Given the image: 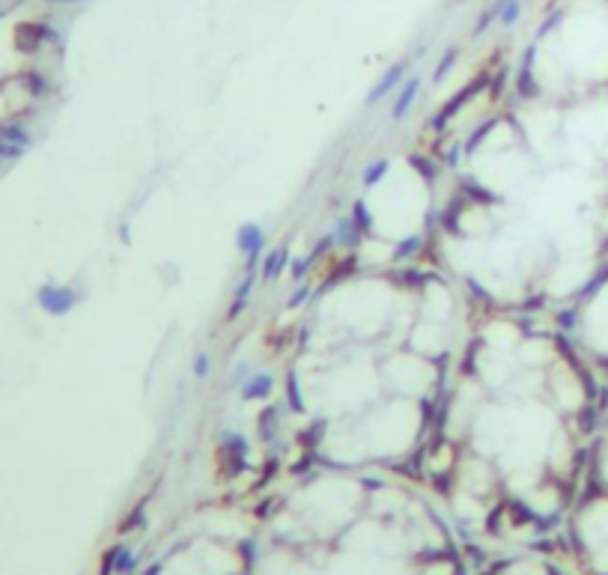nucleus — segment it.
<instances>
[{"mask_svg": "<svg viewBox=\"0 0 608 575\" xmlns=\"http://www.w3.org/2000/svg\"><path fill=\"white\" fill-rule=\"evenodd\" d=\"M561 18H564V12L561 9H555V12H549V18H543V24L537 27V39H543L546 33H552L557 24H561Z\"/></svg>", "mask_w": 608, "mask_h": 575, "instance_id": "f3484780", "label": "nucleus"}, {"mask_svg": "<svg viewBox=\"0 0 608 575\" xmlns=\"http://www.w3.org/2000/svg\"><path fill=\"white\" fill-rule=\"evenodd\" d=\"M275 421H277V412H275V409H268V412H263V418L257 421V423L263 426V432H266V435H272V430H275Z\"/></svg>", "mask_w": 608, "mask_h": 575, "instance_id": "4be33fe9", "label": "nucleus"}, {"mask_svg": "<svg viewBox=\"0 0 608 575\" xmlns=\"http://www.w3.org/2000/svg\"><path fill=\"white\" fill-rule=\"evenodd\" d=\"M358 224L352 221V218H340V221L334 224V233H331V242H337V245H346V247H352L355 242H358Z\"/></svg>", "mask_w": 608, "mask_h": 575, "instance_id": "1a4fd4ad", "label": "nucleus"}, {"mask_svg": "<svg viewBox=\"0 0 608 575\" xmlns=\"http://www.w3.org/2000/svg\"><path fill=\"white\" fill-rule=\"evenodd\" d=\"M453 63H456V48H447V51L442 54V60H438V66H435V72H433V84H442L444 75L453 69Z\"/></svg>", "mask_w": 608, "mask_h": 575, "instance_id": "ddd939ff", "label": "nucleus"}, {"mask_svg": "<svg viewBox=\"0 0 608 575\" xmlns=\"http://www.w3.org/2000/svg\"><path fill=\"white\" fill-rule=\"evenodd\" d=\"M406 69H408V63L406 60H400V63H394V66H388V72L379 78V84L373 87L370 93H367V105H376V102H382V98L391 93V90H397V87L403 84V78H406Z\"/></svg>", "mask_w": 608, "mask_h": 575, "instance_id": "7ed1b4c3", "label": "nucleus"}, {"mask_svg": "<svg viewBox=\"0 0 608 575\" xmlns=\"http://www.w3.org/2000/svg\"><path fill=\"white\" fill-rule=\"evenodd\" d=\"M489 132H492V123H483L480 128H477V132H474L471 137H468V141H465V146H462V150H465V155H474L477 150H480V143L486 141V137H489Z\"/></svg>", "mask_w": 608, "mask_h": 575, "instance_id": "4468645a", "label": "nucleus"}, {"mask_svg": "<svg viewBox=\"0 0 608 575\" xmlns=\"http://www.w3.org/2000/svg\"><path fill=\"white\" fill-rule=\"evenodd\" d=\"M307 299H311V286H298L295 290V295L290 299V307H302Z\"/></svg>", "mask_w": 608, "mask_h": 575, "instance_id": "b1692460", "label": "nucleus"}, {"mask_svg": "<svg viewBox=\"0 0 608 575\" xmlns=\"http://www.w3.org/2000/svg\"><path fill=\"white\" fill-rule=\"evenodd\" d=\"M495 15H498V24L501 27H513L516 21H519L522 15V3L519 0H495Z\"/></svg>", "mask_w": 608, "mask_h": 575, "instance_id": "6e6552de", "label": "nucleus"}, {"mask_svg": "<svg viewBox=\"0 0 608 575\" xmlns=\"http://www.w3.org/2000/svg\"><path fill=\"white\" fill-rule=\"evenodd\" d=\"M0 137L9 143H18V146H30V141H33L27 125H21V123H0Z\"/></svg>", "mask_w": 608, "mask_h": 575, "instance_id": "f8f14e48", "label": "nucleus"}, {"mask_svg": "<svg viewBox=\"0 0 608 575\" xmlns=\"http://www.w3.org/2000/svg\"><path fill=\"white\" fill-rule=\"evenodd\" d=\"M275 388V375L272 373H251V379L242 384V400L254 402V400H266Z\"/></svg>", "mask_w": 608, "mask_h": 575, "instance_id": "39448f33", "label": "nucleus"}, {"mask_svg": "<svg viewBox=\"0 0 608 575\" xmlns=\"http://www.w3.org/2000/svg\"><path fill=\"white\" fill-rule=\"evenodd\" d=\"M534 57H537V42H531L525 48L522 60H519V72H516V90L525 98L537 96V81H534Z\"/></svg>", "mask_w": 608, "mask_h": 575, "instance_id": "20e7f679", "label": "nucleus"}, {"mask_svg": "<svg viewBox=\"0 0 608 575\" xmlns=\"http://www.w3.org/2000/svg\"><path fill=\"white\" fill-rule=\"evenodd\" d=\"M444 161L451 164V167H456L460 164V146H453V150H447V155H444Z\"/></svg>", "mask_w": 608, "mask_h": 575, "instance_id": "a878e982", "label": "nucleus"}, {"mask_svg": "<svg viewBox=\"0 0 608 575\" xmlns=\"http://www.w3.org/2000/svg\"><path fill=\"white\" fill-rule=\"evenodd\" d=\"M417 93H421V78H417V75L406 78L403 87H400V96H397V105H394V111H391L394 120H403V116L408 114V107H412V102L417 98Z\"/></svg>", "mask_w": 608, "mask_h": 575, "instance_id": "423d86ee", "label": "nucleus"}, {"mask_svg": "<svg viewBox=\"0 0 608 575\" xmlns=\"http://www.w3.org/2000/svg\"><path fill=\"white\" fill-rule=\"evenodd\" d=\"M254 281H257V274H254V272H245L242 283L236 286V299H233V307H230V319H236V316L245 310L247 295H251V290H254Z\"/></svg>", "mask_w": 608, "mask_h": 575, "instance_id": "9b49d317", "label": "nucleus"}, {"mask_svg": "<svg viewBox=\"0 0 608 575\" xmlns=\"http://www.w3.org/2000/svg\"><path fill=\"white\" fill-rule=\"evenodd\" d=\"M236 247H238V254L245 256V272H254L257 269V263H260V254H263V247H266V233H263V227L260 224H242L236 230Z\"/></svg>", "mask_w": 608, "mask_h": 575, "instance_id": "f03ea898", "label": "nucleus"}, {"mask_svg": "<svg viewBox=\"0 0 608 575\" xmlns=\"http://www.w3.org/2000/svg\"><path fill=\"white\" fill-rule=\"evenodd\" d=\"M311 263H313V260H311V256H298V260H295V263L290 265V272H293V277H304V272H307V269H311Z\"/></svg>", "mask_w": 608, "mask_h": 575, "instance_id": "5701e85b", "label": "nucleus"}, {"mask_svg": "<svg viewBox=\"0 0 608 575\" xmlns=\"http://www.w3.org/2000/svg\"><path fill=\"white\" fill-rule=\"evenodd\" d=\"M45 87H48V84H45V78L39 75V72H30V75H27V90L33 93V96H42Z\"/></svg>", "mask_w": 608, "mask_h": 575, "instance_id": "6ab92c4d", "label": "nucleus"}, {"mask_svg": "<svg viewBox=\"0 0 608 575\" xmlns=\"http://www.w3.org/2000/svg\"><path fill=\"white\" fill-rule=\"evenodd\" d=\"M417 247H421V236H408L406 242H400L397 245V251H394V256L397 260H406V256H412V254H417Z\"/></svg>", "mask_w": 608, "mask_h": 575, "instance_id": "dca6fc26", "label": "nucleus"}, {"mask_svg": "<svg viewBox=\"0 0 608 575\" xmlns=\"http://www.w3.org/2000/svg\"><path fill=\"white\" fill-rule=\"evenodd\" d=\"M352 221L358 224V230H370V227H373V218H370V212H367L364 200H358V203H355V209H352Z\"/></svg>", "mask_w": 608, "mask_h": 575, "instance_id": "2eb2a0df", "label": "nucleus"}, {"mask_svg": "<svg viewBox=\"0 0 608 575\" xmlns=\"http://www.w3.org/2000/svg\"><path fill=\"white\" fill-rule=\"evenodd\" d=\"M48 3H89V0H48Z\"/></svg>", "mask_w": 608, "mask_h": 575, "instance_id": "bb28decb", "label": "nucleus"}, {"mask_svg": "<svg viewBox=\"0 0 608 575\" xmlns=\"http://www.w3.org/2000/svg\"><path fill=\"white\" fill-rule=\"evenodd\" d=\"M492 21H498V15H495V9H486V12L477 18V24H474V30H471V36H483L486 30H489V24Z\"/></svg>", "mask_w": 608, "mask_h": 575, "instance_id": "a211bd4d", "label": "nucleus"}, {"mask_svg": "<svg viewBox=\"0 0 608 575\" xmlns=\"http://www.w3.org/2000/svg\"><path fill=\"white\" fill-rule=\"evenodd\" d=\"M388 170H391V161H388V158H373V161L364 167V173H361L364 188L379 185V182H382L385 176H388Z\"/></svg>", "mask_w": 608, "mask_h": 575, "instance_id": "9d476101", "label": "nucleus"}, {"mask_svg": "<svg viewBox=\"0 0 608 575\" xmlns=\"http://www.w3.org/2000/svg\"><path fill=\"white\" fill-rule=\"evenodd\" d=\"M209 364H212V358H209V352H197V358H194V375H209Z\"/></svg>", "mask_w": 608, "mask_h": 575, "instance_id": "aec40b11", "label": "nucleus"}, {"mask_svg": "<svg viewBox=\"0 0 608 575\" xmlns=\"http://www.w3.org/2000/svg\"><path fill=\"white\" fill-rule=\"evenodd\" d=\"M290 402H293V409L295 412H302L304 405H302V393H298V382L295 379H290Z\"/></svg>", "mask_w": 608, "mask_h": 575, "instance_id": "393cba45", "label": "nucleus"}, {"mask_svg": "<svg viewBox=\"0 0 608 575\" xmlns=\"http://www.w3.org/2000/svg\"><path fill=\"white\" fill-rule=\"evenodd\" d=\"M286 265H290V247H275L263 263V277L266 281H275V277H281Z\"/></svg>", "mask_w": 608, "mask_h": 575, "instance_id": "0eeeda50", "label": "nucleus"}, {"mask_svg": "<svg viewBox=\"0 0 608 575\" xmlns=\"http://www.w3.org/2000/svg\"><path fill=\"white\" fill-rule=\"evenodd\" d=\"M247 379H251V366H247L245 361H238L236 370H233V382H236V384H245Z\"/></svg>", "mask_w": 608, "mask_h": 575, "instance_id": "412c9836", "label": "nucleus"}, {"mask_svg": "<svg viewBox=\"0 0 608 575\" xmlns=\"http://www.w3.org/2000/svg\"><path fill=\"white\" fill-rule=\"evenodd\" d=\"M36 301H39V307H42L48 316H66V313H72L75 307H78L81 295H78L75 290H69V286L45 283V286H39Z\"/></svg>", "mask_w": 608, "mask_h": 575, "instance_id": "f257e3e1", "label": "nucleus"}]
</instances>
